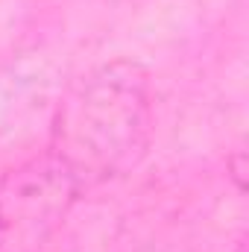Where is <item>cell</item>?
<instances>
[{
	"instance_id": "obj_2",
	"label": "cell",
	"mask_w": 249,
	"mask_h": 252,
	"mask_svg": "<svg viewBox=\"0 0 249 252\" xmlns=\"http://www.w3.org/2000/svg\"><path fill=\"white\" fill-rule=\"evenodd\" d=\"M82 185L50 150L0 179V252L32 247L67 214Z\"/></svg>"
},
{
	"instance_id": "obj_1",
	"label": "cell",
	"mask_w": 249,
	"mask_h": 252,
	"mask_svg": "<svg viewBox=\"0 0 249 252\" xmlns=\"http://www.w3.org/2000/svg\"><path fill=\"white\" fill-rule=\"evenodd\" d=\"M150 138L147 73L112 62L88 73L62 103L53 153L85 188L135 167Z\"/></svg>"
}]
</instances>
